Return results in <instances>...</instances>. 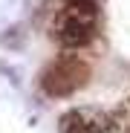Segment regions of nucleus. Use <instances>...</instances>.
Segmentation results:
<instances>
[{
    "label": "nucleus",
    "instance_id": "obj_1",
    "mask_svg": "<svg viewBox=\"0 0 130 133\" xmlns=\"http://www.w3.org/2000/svg\"><path fill=\"white\" fill-rule=\"evenodd\" d=\"M98 35L95 0H58L52 15V38L64 49H81Z\"/></svg>",
    "mask_w": 130,
    "mask_h": 133
},
{
    "label": "nucleus",
    "instance_id": "obj_3",
    "mask_svg": "<svg viewBox=\"0 0 130 133\" xmlns=\"http://www.w3.org/2000/svg\"><path fill=\"white\" fill-rule=\"evenodd\" d=\"M61 133H110V113L95 107H72L58 122Z\"/></svg>",
    "mask_w": 130,
    "mask_h": 133
},
{
    "label": "nucleus",
    "instance_id": "obj_2",
    "mask_svg": "<svg viewBox=\"0 0 130 133\" xmlns=\"http://www.w3.org/2000/svg\"><path fill=\"white\" fill-rule=\"evenodd\" d=\"M90 78V64L78 55H61L55 58L40 75V87L43 93L52 96V98H64V96H72L78 93L81 87Z\"/></svg>",
    "mask_w": 130,
    "mask_h": 133
},
{
    "label": "nucleus",
    "instance_id": "obj_4",
    "mask_svg": "<svg viewBox=\"0 0 130 133\" xmlns=\"http://www.w3.org/2000/svg\"><path fill=\"white\" fill-rule=\"evenodd\" d=\"M110 133H130V98L110 113Z\"/></svg>",
    "mask_w": 130,
    "mask_h": 133
}]
</instances>
